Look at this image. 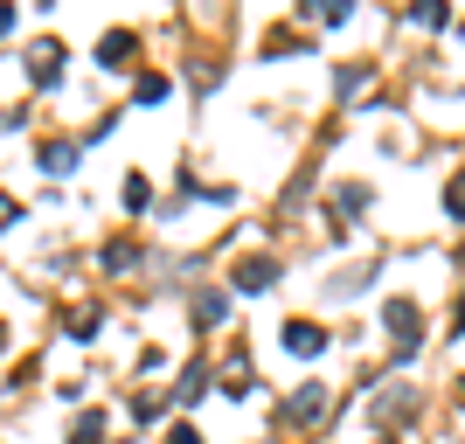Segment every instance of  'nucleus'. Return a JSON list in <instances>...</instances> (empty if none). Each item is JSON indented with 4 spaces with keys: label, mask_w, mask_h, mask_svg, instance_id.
Here are the masks:
<instances>
[{
    "label": "nucleus",
    "mask_w": 465,
    "mask_h": 444,
    "mask_svg": "<svg viewBox=\"0 0 465 444\" xmlns=\"http://www.w3.org/2000/svg\"><path fill=\"white\" fill-rule=\"evenodd\" d=\"M389 333H396V354H417V306L410 299H389Z\"/></svg>",
    "instance_id": "1"
},
{
    "label": "nucleus",
    "mask_w": 465,
    "mask_h": 444,
    "mask_svg": "<svg viewBox=\"0 0 465 444\" xmlns=\"http://www.w3.org/2000/svg\"><path fill=\"white\" fill-rule=\"evenodd\" d=\"M285 348H292V354H306V361H312V354L327 348V333L312 327V320H292V327H285Z\"/></svg>",
    "instance_id": "2"
},
{
    "label": "nucleus",
    "mask_w": 465,
    "mask_h": 444,
    "mask_svg": "<svg viewBox=\"0 0 465 444\" xmlns=\"http://www.w3.org/2000/svg\"><path fill=\"white\" fill-rule=\"evenodd\" d=\"M56 70H63V49H56V42H42L35 56H28V77H35V84H56Z\"/></svg>",
    "instance_id": "3"
},
{
    "label": "nucleus",
    "mask_w": 465,
    "mask_h": 444,
    "mask_svg": "<svg viewBox=\"0 0 465 444\" xmlns=\"http://www.w3.org/2000/svg\"><path fill=\"white\" fill-rule=\"evenodd\" d=\"M272 278H278V264H272V257H251V264L236 271V285H243V291H272Z\"/></svg>",
    "instance_id": "4"
},
{
    "label": "nucleus",
    "mask_w": 465,
    "mask_h": 444,
    "mask_svg": "<svg viewBox=\"0 0 465 444\" xmlns=\"http://www.w3.org/2000/svg\"><path fill=\"white\" fill-rule=\"evenodd\" d=\"M125 56H133V35H125V28L97 42V63H112V70H125Z\"/></svg>",
    "instance_id": "5"
},
{
    "label": "nucleus",
    "mask_w": 465,
    "mask_h": 444,
    "mask_svg": "<svg viewBox=\"0 0 465 444\" xmlns=\"http://www.w3.org/2000/svg\"><path fill=\"white\" fill-rule=\"evenodd\" d=\"M42 167H49V174H70V167H77V146H70V139L42 146Z\"/></svg>",
    "instance_id": "6"
},
{
    "label": "nucleus",
    "mask_w": 465,
    "mask_h": 444,
    "mask_svg": "<svg viewBox=\"0 0 465 444\" xmlns=\"http://www.w3.org/2000/svg\"><path fill=\"white\" fill-rule=\"evenodd\" d=\"M320 403H327V389H299V403H292V417H320Z\"/></svg>",
    "instance_id": "7"
},
{
    "label": "nucleus",
    "mask_w": 465,
    "mask_h": 444,
    "mask_svg": "<svg viewBox=\"0 0 465 444\" xmlns=\"http://www.w3.org/2000/svg\"><path fill=\"white\" fill-rule=\"evenodd\" d=\"M445 202H451V215H465V174L451 181V194H445Z\"/></svg>",
    "instance_id": "8"
},
{
    "label": "nucleus",
    "mask_w": 465,
    "mask_h": 444,
    "mask_svg": "<svg viewBox=\"0 0 465 444\" xmlns=\"http://www.w3.org/2000/svg\"><path fill=\"white\" fill-rule=\"evenodd\" d=\"M167 444H202V438H194L188 424H174V430H167Z\"/></svg>",
    "instance_id": "9"
},
{
    "label": "nucleus",
    "mask_w": 465,
    "mask_h": 444,
    "mask_svg": "<svg viewBox=\"0 0 465 444\" xmlns=\"http://www.w3.org/2000/svg\"><path fill=\"white\" fill-rule=\"evenodd\" d=\"M0 222H15V202H7V194H0Z\"/></svg>",
    "instance_id": "10"
},
{
    "label": "nucleus",
    "mask_w": 465,
    "mask_h": 444,
    "mask_svg": "<svg viewBox=\"0 0 465 444\" xmlns=\"http://www.w3.org/2000/svg\"><path fill=\"white\" fill-rule=\"evenodd\" d=\"M7 28H15V7H0V35H7Z\"/></svg>",
    "instance_id": "11"
},
{
    "label": "nucleus",
    "mask_w": 465,
    "mask_h": 444,
    "mask_svg": "<svg viewBox=\"0 0 465 444\" xmlns=\"http://www.w3.org/2000/svg\"><path fill=\"white\" fill-rule=\"evenodd\" d=\"M459 327H465V306H459Z\"/></svg>",
    "instance_id": "12"
},
{
    "label": "nucleus",
    "mask_w": 465,
    "mask_h": 444,
    "mask_svg": "<svg viewBox=\"0 0 465 444\" xmlns=\"http://www.w3.org/2000/svg\"><path fill=\"white\" fill-rule=\"evenodd\" d=\"M459 403H465V382H459Z\"/></svg>",
    "instance_id": "13"
},
{
    "label": "nucleus",
    "mask_w": 465,
    "mask_h": 444,
    "mask_svg": "<svg viewBox=\"0 0 465 444\" xmlns=\"http://www.w3.org/2000/svg\"><path fill=\"white\" fill-rule=\"evenodd\" d=\"M382 444H389V438H382Z\"/></svg>",
    "instance_id": "14"
}]
</instances>
